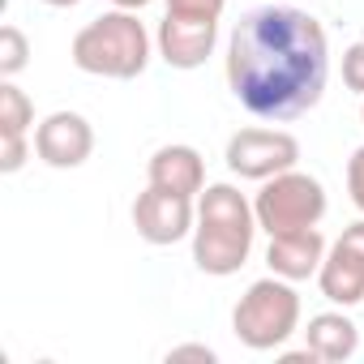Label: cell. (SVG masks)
<instances>
[{"label": "cell", "mask_w": 364, "mask_h": 364, "mask_svg": "<svg viewBox=\"0 0 364 364\" xmlns=\"http://www.w3.org/2000/svg\"><path fill=\"white\" fill-rule=\"evenodd\" d=\"M330 43L313 14L296 5L249 9L228 39V86L257 120H296L326 95Z\"/></svg>", "instance_id": "6da1fadb"}, {"label": "cell", "mask_w": 364, "mask_h": 364, "mask_svg": "<svg viewBox=\"0 0 364 364\" xmlns=\"http://www.w3.org/2000/svg\"><path fill=\"white\" fill-rule=\"evenodd\" d=\"M257 210L236 185H206L198 193V223H193V266L202 274L228 279L236 274L257 236Z\"/></svg>", "instance_id": "7a4b0ae2"}, {"label": "cell", "mask_w": 364, "mask_h": 364, "mask_svg": "<svg viewBox=\"0 0 364 364\" xmlns=\"http://www.w3.org/2000/svg\"><path fill=\"white\" fill-rule=\"evenodd\" d=\"M69 56L90 77L133 82L150 65V35H146V26L137 22L133 9H112V14H99L95 22H86L73 35Z\"/></svg>", "instance_id": "3957f363"}, {"label": "cell", "mask_w": 364, "mask_h": 364, "mask_svg": "<svg viewBox=\"0 0 364 364\" xmlns=\"http://www.w3.org/2000/svg\"><path fill=\"white\" fill-rule=\"evenodd\" d=\"M232 330L249 351H274L300 330V291L291 279H257L232 309Z\"/></svg>", "instance_id": "277c9868"}, {"label": "cell", "mask_w": 364, "mask_h": 364, "mask_svg": "<svg viewBox=\"0 0 364 364\" xmlns=\"http://www.w3.org/2000/svg\"><path fill=\"white\" fill-rule=\"evenodd\" d=\"M253 210H257V228L266 236L317 228L326 219V189H321L317 176L287 167V171L262 180V189L253 198Z\"/></svg>", "instance_id": "5b68a950"}, {"label": "cell", "mask_w": 364, "mask_h": 364, "mask_svg": "<svg viewBox=\"0 0 364 364\" xmlns=\"http://www.w3.org/2000/svg\"><path fill=\"white\" fill-rule=\"evenodd\" d=\"M228 171L240 180H270L300 163V141L283 129H240L228 137Z\"/></svg>", "instance_id": "8992f818"}, {"label": "cell", "mask_w": 364, "mask_h": 364, "mask_svg": "<svg viewBox=\"0 0 364 364\" xmlns=\"http://www.w3.org/2000/svg\"><path fill=\"white\" fill-rule=\"evenodd\" d=\"M317 287L338 309H351L364 300V219L343 228V236L326 249V262L317 270Z\"/></svg>", "instance_id": "52a82bcc"}, {"label": "cell", "mask_w": 364, "mask_h": 364, "mask_svg": "<svg viewBox=\"0 0 364 364\" xmlns=\"http://www.w3.org/2000/svg\"><path fill=\"white\" fill-rule=\"evenodd\" d=\"M193 223H198V206L193 198L185 193H167V189H154L146 185V193H137L133 202V228L146 245H176L193 236Z\"/></svg>", "instance_id": "ba28073f"}, {"label": "cell", "mask_w": 364, "mask_h": 364, "mask_svg": "<svg viewBox=\"0 0 364 364\" xmlns=\"http://www.w3.org/2000/svg\"><path fill=\"white\" fill-rule=\"evenodd\" d=\"M35 154L56 167V171H73L95 154V129L82 112H52L39 120L35 129Z\"/></svg>", "instance_id": "9c48e42d"}, {"label": "cell", "mask_w": 364, "mask_h": 364, "mask_svg": "<svg viewBox=\"0 0 364 364\" xmlns=\"http://www.w3.org/2000/svg\"><path fill=\"white\" fill-rule=\"evenodd\" d=\"M219 43V22H202V18H176V14H163L159 22V56L171 65V69H202L210 60Z\"/></svg>", "instance_id": "30bf717a"}, {"label": "cell", "mask_w": 364, "mask_h": 364, "mask_svg": "<svg viewBox=\"0 0 364 364\" xmlns=\"http://www.w3.org/2000/svg\"><path fill=\"white\" fill-rule=\"evenodd\" d=\"M326 236L317 228H300V232H283V236H270L266 245V266L270 274L279 279H291V283H304V279H317L321 262H326Z\"/></svg>", "instance_id": "8fae6325"}, {"label": "cell", "mask_w": 364, "mask_h": 364, "mask_svg": "<svg viewBox=\"0 0 364 364\" xmlns=\"http://www.w3.org/2000/svg\"><path fill=\"white\" fill-rule=\"evenodd\" d=\"M146 180L154 189L198 198L206 189V163L193 146H159L146 163Z\"/></svg>", "instance_id": "7c38bea8"}, {"label": "cell", "mask_w": 364, "mask_h": 364, "mask_svg": "<svg viewBox=\"0 0 364 364\" xmlns=\"http://www.w3.org/2000/svg\"><path fill=\"white\" fill-rule=\"evenodd\" d=\"M304 347L321 360V364H343L360 351V330L347 313H317L309 317L304 330Z\"/></svg>", "instance_id": "4fadbf2b"}, {"label": "cell", "mask_w": 364, "mask_h": 364, "mask_svg": "<svg viewBox=\"0 0 364 364\" xmlns=\"http://www.w3.org/2000/svg\"><path fill=\"white\" fill-rule=\"evenodd\" d=\"M35 124V103L9 77L0 82V137H26Z\"/></svg>", "instance_id": "5bb4252c"}, {"label": "cell", "mask_w": 364, "mask_h": 364, "mask_svg": "<svg viewBox=\"0 0 364 364\" xmlns=\"http://www.w3.org/2000/svg\"><path fill=\"white\" fill-rule=\"evenodd\" d=\"M31 65V39L18 26H0V77H18Z\"/></svg>", "instance_id": "9a60e30c"}, {"label": "cell", "mask_w": 364, "mask_h": 364, "mask_svg": "<svg viewBox=\"0 0 364 364\" xmlns=\"http://www.w3.org/2000/svg\"><path fill=\"white\" fill-rule=\"evenodd\" d=\"M228 9V0H167V14L176 18H202V22H219Z\"/></svg>", "instance_id": "2e32d148"}, {"label": "cell", "mask_w": 364, "mask_h": 364, "mask_svg": "<svg viewBox=\"0 0 364 364\" xmlns=\"http://www.w3.org/2000/svg\"><path fill=\"white\" fill-rule=\"evenodd\" d=\"M343 82H347V90L364 95V39L343 52Z\"/></svg>", "instance_id": "e0dca14e"}, {"label": "cell", "mask_w": 364, "mask_h": 364, "mask_svg": "<svg viewBox=\"0 0 364 364\" xmlns=\"http://www.w3.org/2000/svg\"><path fill=\"white\" fill-rule=\"evenodd\" d=\"M347 193H351L355 210L364 215V146H355L347 159Z\"/></svg>", "instance_id": "ac0fdd59"}, {"label": "cell", "mask_w": 364, "mask_h": 364, "mask_svg": "<svg viewBox=\"0 0 364 364\" xmlns=\"http://www.w3.org/2000/svg\"><path fill=\"white\" fill-rule=\"evenodd\" d=\"M167 360H206V364H215L219 355H215V347H206V343H185V347H171Z\"/></svg>", "instance_id": "d6986e66"}, {"label": "cell", "mask_w": 364, "mask_h": 364, "mask_svg": "<svg viewBox=\"0 0 364 364\" xmlns=\"http://www.w3.org/2000/svg\"><path fill=\"white\" fill-rule=\"evenodd\" d=\"M112 5H116V9H133V14H137V9H146V5H150V0H112Z\"/></svg>", "instance_id": "ffe728a7"}, {"label": "cell", "mask_w": 364, "mask_h": 364, "mask_svg": "<svg viewBox=\"0 0 364 364\" xmlns=\"http://www.w3.org/2000/svg\"><path fill=\"white\" fill-rule=\"evenodd\" d=\"M43 5H52V9H73V5H82V0H43Z\"/></svg>", "instance_id": "44dd1931"}, {"label": "cell", "mask_w": 364, "mask_h": 364, "mask_svg": "<svg viewBox=\"0 0 364 364\" xmlns=\"http://www.w3.org/2000/svg\"><path fill=\"white\" fill-rule=\"evenodd\" d=\"M360 120H364V107H360Z\"/></svg>", "instance_id": "7402d4cb"}]
</instances>
